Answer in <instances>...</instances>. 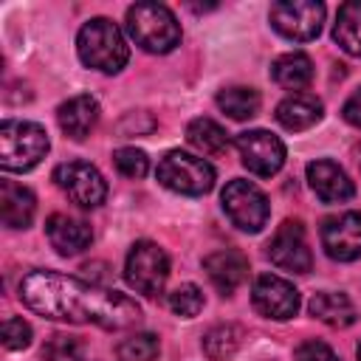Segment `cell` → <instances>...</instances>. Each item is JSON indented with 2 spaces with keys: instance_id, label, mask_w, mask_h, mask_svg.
Here are the masks:
<instances>
[{
  "instance_id": "cell-20",
  "label": "cell",
  "mask_w": 361,
  "mask_h": 361,
  "mask_svg": "<svg viewBox=\"0 0 361 361\" xmlns=\"http://www.w3.org/2000/svg\"><path fill=\"white\" fill-rule=\"evenodd\" d=\"M307 310H310V316H316L327 327H350L355 322V305L350 302L347 293L322 290L310 299Z\"/></svg>"
},
{
  "instance_id": "cell-21",
  "label": "cell",
  "mask_w": 361,
  "mask_h": 361,
  "mask_svg": "<svg viewBox=\"0 0 361 361\" xmlns=\"http://www.w3.org/2000/svg\"><path fill=\"white\" fill-rule=\"evenodd\" d=\"M271 76H274V82H276L279 87H285V90H302V87H307L310 79H313V62H310L307 54H299V51L282 54V56L274 59Z\"/></svg>"
},
{
  "instance_id": "cell-28",
  "label": "cell",
  "mask_w": 361,
  "mask_h": 361,
  "mask_svg": "<svg viewBox=\"0 0 361 361\" xmlns=\"http://www.w3.org/2000/svg\"><path fill=\"white\" fill-rule=\"evenodd\" d=\"M42 358H45V361H85L79 341L71 338V336H62V333H59V336H51V338L45 341Z\"/></svg>"
},
{
  "instance_id": "cell-29",
  "label": "cell",
  "mask_w": 361,
  "mask_h": 361,
  "mask_svg": "<svg viewBox=\"0 0 361 361\" xmlns=\"http://www.w3.org/2000/svg\"><path fill=\"white\" fill-rule=\"evenodd\" d=\"M113 164H116V169H118L124 178H144L147 169H149L147 155H144L141 149H135V147H121V149H116V152H113Z\"/></svg>"
},
{
  "instance_id": "cell-18",
  "label": "cell",
  "mask_w": 361,
  "mask_h": 361,
  "mask_svg": "<svg viewBox=\"0 0 361 361\" xmlns=\"http://www.w3.org/2000/svg\"><path fill=\"white\" fill-rule=\"evenodd\" d=\"M37 212V200L31 189L14 183V180H0V214L8 228H28Z\"/></svg>"
},
{
  "instance_id": "cell-27",
  "label": "cell",
  "mask_w": 361,
  "mask_h": 361,
  "mask_svg": "<svg viewBox=\"0 0 361 361\" xmlns=\"http://www.w3.org/2000/svg\"><path fill=\"white\" fill-rule=\"evenodd\" d=\"M161 344L152 333H135L118 344V358L121 361H155Z\"/></svg>"
},
{
  "instance_id": "cell-24",
  "label": "cell",
  "mask_w": 361,
  "mask_h": 361,
  "mask_svg": "<svg viewBox=\"0 0 361 361\" xmlns=\"http://www.w3.org/2000/svg\"><path fill=\"white\" fill-rule=\"evenodd\" d=\"M217 107L226 116H231L234 121H245V118L257 116V110H259V93L254 87H243V85L226 87V90L217 93Z\"/></svg>"
},
{
  "instance_id": "cell-14",
  "label": "cell",
  "mask_w": 361,
  "mask_h": 361,
  "mask_svg": "<svg viewBox=\"0 0 361 361\" xmlns=\"http://www.w3.org/2000/svg\"><path fill=\"white\" fill-rule=\"evenodd\" d=\"M307 183H310L313 195L324 203H341V200H350L355 195V186L347 178V172L327 158L307 164Z\"/></svg>"
},
{
  "instance_id": "cell-25",
  "label": "cell",
  "mask_w": 361,
  "mask_h": 361,
  "mask_svg": "<svg viewBox=\"0 0 361 361\" xmlns=\"http://www.w3.org/2000/svg\"><path fill=\"white\" fill-rule=\"evenodd\" d=\"M240 344H243V327H237V324H217L203 336V353L212 361L231 358Z\"/></svg>"
},
{
  "instance_id": "cell-5",
  "label": "cell",
  "mask_w": 361,
  "mask_h": 361,
  "mask_svg": "<svg viewBox=\"0 0 361 361\" xmlns=\"http://www.w3.org/2000/svg\"><path fill=\"white\" fill-rule=\"evenodd\" d=\"M155 175L166 189H172L178 195H189V197H200V195L212 192V186H214L212 164L197 155H189L183 149H169L158 161Z\"/></svg>"
},
{
  "instance_id": "cell-33",
  "label": "cell",
  "mask_w": 361,
  "mask_h": 361,
  "mask_svg": "<svg viewBox=\"0 0 361 361\" xmlns=\"http://www.w3.org/2000/svg\"><path fill=\"white\" fill-rule=\"evenodd\" d=\"M355 355H358V361H361V344H358V350H355Z\"/></svg>"
},
{
  "instance_id": "cell-16",
  "label": "cell",
  "mask_w": 361,
  "mask_h": 361,
  "mask_svg": "<svg viewBox=\"0 0 361 361\" xmlns=\"http://www.w3.org/2000/svg\"><path fill=\"white\" fill-rule=\"evenodd\" d=\"M203 271L209 274L212 285L220 290V293H231L243 285V279L248 276V259L234 251V248H223V251H214L203 259Z\"/></svg>"
},
{
  "instance_id": "cell-8",
  "label": "cell",
  "mask_w": 361,
  "mask_h": 361,
  "mask_svg": "<svg viewBox=\"0 0 361 361\" xmlns=\"http://www.w3.org/2000/svg\"><path fill=\"white\" fill-rule=\"evenodd\" d=\"M271 25L296 42H307L319 37L324 23V6L319 0H282L271 6Z\"/></svg>"
},
{
  "instance_id": "cell-12",
  "label": "cell",
  "mask_w": 361,
  "mask_h": 361,
  "mask_svg": "<svg viewBox=\"0 0 361 361\" xmlns=\"http://www.w3.org/2000/svg\"><path fill=\"white\" fill-rule=\"evenodd\" d=\"M268 257L276 268L282 271H293V274H307L313 265L310 248H307V237H305V226L299 220H285L271 243H268Z\"/></svg>"
},
{
  "instance_id": "cell-26",
  "label": "cell",
  "mask_w": 361,
  "mask_h": 361,
  "mask_svg": "<svg viewBox=\"0 0 361 361\" xmlns=\"http://www.w3.org/2000/svg\"><path fill=\"white\" fill-rule=\"evenodd\" d=\"M166 305H169V310H172L175 316L192 319V316H197V313L203 310V290H200L197 285H192V282L178 285V288L169 293Z\"/></svg>"
},
{
  "instance_id": "cell-3",
  "label": "cell",
  "mask_w": 361,
  "mask_h": 361,
  "mask_svg": "<svg viewBox=\"0 0 361 361\" xmlns=\"http://www.w3.org/2000/svg\"><path fill=\"white\" fill-rule=\"evenodd\" d=\"M127 34L149 54H169L180 42V23L161 3H135L127 8Z\"/></svg>"
},
{
  "instance_id": "cell-30",
  "label": "cell",
  "mask_w": 361,
  "mask_h": 361,
  "mask_svg": "<svg viewBox=\"0 0 361 361\" xmlns=\"http://www.w3.org/2000/svg\"><path fill=\"white\" fill-rule=\"evenodd\" d=\"M31 344V324L20 316L3 322V347L6 350H25Z\"/></svg>"
},
{
  "instance_id": "cell-22",
  "label": "cell",
  "mask_w": 361,
  "mask_h": 361,
  "mask_svg": "<svg viewBox=\"0 0 361 361\" xmlns=\"http://www.w3.org/2000/svg\"><path fill=\"white\" fill-rule=\"evenodd\" d=\"M333 39L353 56H361V0H350L338 6Z\"/></svg>"
},
{
  "instance_id": "cell-10",
  "label": "cell",
  "mask_w": 361,
  "mask_h": 361,
  "mask_svg": "<svg viewBox=\"0 0 361 361\" xmlns=\"http://www.w3.org/2000/svg\"><path fill=\"white\" fill-rule=\"evenodd\" d=\"M237 152H240V161L248 172L259 175V178H271L282 169L285 164V144L268 133V130H248V133H240L237 135Z\"/></svg>"
},
{
  "instance_id": "cell-13",
  "label": "cell",
  "mask_w": 361,
  "mask_h": 361,
  "mask_svg": "<svg viewBox=\"0 0 361 361\" xmlns=\"http://www.w3.org/2000/svg\"><path fill=\"white\" fill-rule=\"evenodd\" d=\"M322 245L330 259L353 262L361 257V212H344L327 217L322 226Z\"/></svg>"
},
{
  "instance_id": "cell-2",
  "label": "cell",
  "mask_w": 361,
  "mask_h": 361,
  "mask_svg": "<svg viewBox=\"0 0 361 361\" xmlns=\"http://www.w3.org/2000/svg\"><path fill=\"white\" fill-rule=\"evenodd\" d=\"M76 51L87 68H96L102 73H118L130 59L124 34L107 17H93L79 28Z\"/></svg>"
},
{
  "instance_id": "cell-11",
  "label": "cell",
  "mask_w": 361,
  "mask_h": 361,
  "mask_svg": "<svg viewBox=\"0 0 361 361\" xmlns=\"http://www.w3.org/2000/svg\"><path fill=\"white\" fill-rule=\"evenodd\" d=\"M251 302L257 313H262L265 319L285 322L293 319L299 310V290L276 274H259L251 288Z\"/></svg>"
},
{
  "instance_id": "cell-19",
  "label": "cell",
  "mask_w": 361,
  "mask_h": 361,
  "mask_svg": "<svg viewBox=\"0 0 361 361\" xmlns=\"http://www.w3.org/2000/svg\"><path fill=\"white\" fill-rule=\"evenodd\" d=\"M322 113H324V104H322V99H316V96H310V93H293V96H288V99H282L279 104H276V121L285 127V130H293V133H299V130H307V127H313L319 118H322Z\"/></svg>"
},
{
  "instance_id": "cell-9",
  "label": "cell",
  "mask_w": 361,
  "mask_h": 361,
  "mask_svg": "<svg viewBox=\"0 0 361 361\" xmlns=\"http://www.w3.org/2000/svg\"><path fill=\"white\" fill-rule=\"evenodd\" d=\"M54 180L68 195V200H73L82 209H96L107 197V183H104L102 172L96 166H90L87 161H65V164H59L54 169Z\"/></svg>"
},
{
  "instance_id": "cell-4",
  "label": "cell",
  "mask_w": 361,
  "mask_h": 361,
  "mask_svg": "<svg viewBox=\"0 0 361 361\" xmlns=\"http://www.w3.org/2000/svg\"><path fill=\"white\" fill-rule=\"evenodd\" d=\"M48 133L34 121L0 124V166L6 172H28L48 152Z\"/></svg>"
},
{
  "instance_id": "cell-31",
  "label": "cell",
  "mask_w": 361,
  "mask_h": 361,
  "mask_svg": "<svg viewBox=\"0 0 361 361\" xmlns=\"http://www.w3.org/2000/svg\"><path fill=\"white\" fill-rule=\"evenodd\" d=\"M293 358H296V361H338V355H336L324 341H316V338L302 341V344L296 347Z\"/></svg>"
},
{
  "instance_id": "cell-23",
  "label": "cell",
  "mask_w": 361,
  "mask_h": 361,
  "mask_svg": "<svg viewBox=\"0 0 361 361\" xmlns=\"http://www.w3.org/2000/svg\"><path fill=\"white\" fill-rule=\"evenodd\" d=\"M186 138L203 155H220L228 149V133L212 118H195L186 127Z\"/></svg>"
},
{
  "instance_id": "cell-7",
  "label": "cell",
  "mask_w": 361,
  "mask_h": 361,
  "mask_svg": "<svg viewBox=\"0 0 361 361\" xmlns=\"http://www.w3.org/2000/svg\"><path fill=\"white\" fill-rule=\"evenodd\" d=\"M220 203H223V212L228 214V220L240 231H248V234H257L268 223V214H271L268 197L254 183L240 180V178L226 183Z\"/></svg>"
},
{
  "instance_id": "cell-1",
  "label": "cell",
  "mask_w": 361,
  "mask_h": 361,
  "mask_svg": "<svg viewBox=\"0 0 361 361\" xmlns=\"http://www.w3.org/2000/svg\"><path fill=\"white\" fill-rule=\"evenodd\" d=\"M20 299L34 313L71 324H99L104 330H124L141 322V307L130 296L59 271L39 268L23 276Z\"/></svg>"
},
{
  "instance_id": "cell-32",
  "label": "cell",
  "mask_w": 361,
  "mask_h": 361,
  "mask_svg": "<svg viewBox=\"0 0 361 361\" xmlns=\"http://www.w3.org/2000/svg\"><path fill=\"white\" fill-rule=\"evenodd\" d=\"M341 116H344V121H347V124H353V127H358V130H361V87H358V90L344 102Z\"/></svg>"
},
{
  "instance_id": "cell-15",
  "label": "cell",
  "mask_w": 361,
  "mask_h": 361,
  "mask_svg": "<svg viewBox=\"0 0 361 361\" xmlns=\"http://www.w3.org/2000/svg\"><path fill=\"white\" fill-rule=\"evenodd\" d=\"M45 234H48V243L62 257L82 254L90 245V240H93L90 226L85 220L71 217V214H51L48 223H45Z\"/></svg>"
},
{
  "instance_id": "cell-6",
  "label": "cell",
  "mask_w": 361,
  "mask_h": 361,
  "mask_svg": "<svg viewBox=\"0 0 361 361\" xmlns=\"http://www.w3.org/2000/svg\"><path fill=\"white\" fill-rule=\"evenodd\" d=\"M166 276H169V257H166V251L158 243H152V240H138L130 248L127 262H124L127 285L135 288L138 293L155 296V293L164 290Z\"/></svg>"
},
{
  "instance_id": "cell-17",
  "label": "cell",
  "mask_w": 361,
  "mask_h": 361,
  "mask_svg": "<svg viewBox=\"0 0 361 361\" xmlns=\"http://www.w3.org/2000/svg\"><path fill=\"white\" fill-rule=\"evenodd\" d=\"M56 121L62 127V133L73 141H82L85 135H90V130L99 121V102L87 93L82 96H71L68 102L59 104L56 110Z\"/></svg>"
}]
</instances>
